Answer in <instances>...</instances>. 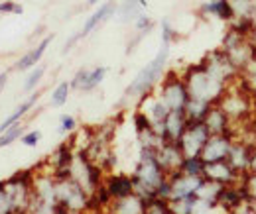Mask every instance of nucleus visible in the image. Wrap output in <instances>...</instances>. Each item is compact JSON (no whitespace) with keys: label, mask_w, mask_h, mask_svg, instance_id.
<instances>
[{"label":"nucleus","mask_w":256,"mask_h":214,"mask_svg":"<svg viewBox=\"0 0 256 214\" xmlns=\"http://www.w3.org/2000/svg\"><path fill=\"white\" fill-rule=\"evenodd\" d=\"M132 179H134V193L140 195L144 201H152L158 197V189L168 179V173L158 163L154 148H140L138 161L132 171Z\"/></svg>","instance_id":"1"},{"label":"nucleus","mask_w":256,"mask_h":214,"mask_svg":"<svg viewBox=\"0 0 256 214\" xmlns=\"http://www.w3.org/2000/svg\"><path fill=\"white\" fill-rule=\"evenodd\" d=\"M168 59H170V45L162 43L158 55L148 63V65L134 77V81L126 87V91H124V100H140L144 94L154 92V89L160 85L162 77H164Z\"/></svg>","instance_id":"2"},{"label":"nucleus","mask_w":256,"mask_h":214,"mask_svg":"<svg viewBox=\"0 0 256 214\" xmlns=\"http://www.w3.org/2000/svg\"><path fill=\"white\" fill-rule=\"evenodd\" d=\"M184 81H186V87L190 91V98L205 100V102H211V104H217L219 98L223 96V92L226 91V85L219 83L217 79H213L203 69L201 63L186 69Z\"/></svg>","instance_id":"3"},{"label":"nucleus","mask_w":256,"mask_h":214,"mask_svg":"<svg viewBox=\"0 0 256 214\" xmlns=\"http://www.w3.org/2000/svg\"><path fill=\"white\" fill-rule=\"evenodd\" d=\"M56 201L58 207L64 211L79 214H87L91 211V195L71 177L56 179Z\"/></svg>","instance_id":"4"},{"label":"nucleus","mask_w":256,"mask_h":214,"mask_svg":"<svg viewBox=\"0 0 256 214\" xmlns=\"http://www.w3.org/2000/svg\"><path fill=\"white\" fill-rule=\"evenodd\" d=\"M252 100L254 98L234 81L232 85L226 87V91L223 92V96L219 98L217 104L223 108V112L230 118L232 126L236 128L238 124L246 122V118L250 116V112H252Z\"/></svg>","instance_id":"5"},{"label":"nucleus","mask_w":256,"mask_h":214,"mask_svg":"<svg viewBox=\"0 0 256 214\" xmlns=\"http://www.w3.org/2000/svg\"><path fill=\"white\" fill-rule=\"evenodd\" d=\"M221 49L224 51V55L232 61V65L238 69V73H240V71L248 65V61L256 55L248 33L234 30V28H228V30H226V33H224V37H223V43H221Z\"/></svg>","instance_id":"6"},{"label":"nucleus","mask_w":256,"mask_h":214,"mask_svg":"<svg viewBox=\"0 0 256 214\" xmlns=\"http://www.w3.org/2000/svg\"><path fill=\"white\" fill-rule=\"evenodd\" d=\"M69 177L75 183L81 185L89 195H93L96 189L104 183V171L100 167H96L85 152H75L73 163L69 167Z\"/></svg>","instance_id":"7"},{"label":"nucleus","mask_w":256,"mask_h":214,"mask_svg":"<svg viewBox=\"0 0 256 214\" xmlns=\"http://www.w3.org/2000/svg\"><path fill=\"white\" fill-rule=\"evenodd\" d=\"M160 100L168 106V110H186L188 102H190V91L186 87L184 75H178L174 71H170L164 81H160L158 85V92Z\"/></svg>","instance_id":"8"},{"label":"nucleus","mask_w":256,"mask_h":214,"mask_svg":"<svg viewBox=\"0 0 256 214\" xmlns=\"http://www.w3.org/2000/svg\"><path fill=\"white\" fill-rule=\"evenodd\" d=\"M203 69L213 77L217 79L219 83L223 85H232L236 79H238V69L232 65V61L224 55L223 49H215V51H209L205 57H203Z\"/></svg>","instance_id":"9"},{"label":"nucleus","mask_w":256,"mask_h":214,"mask_svg":"<svg viewBox=\"0 0 256 214\" xmlns=\"http://www.w3.org/2000/svg\"><path fill=\"white\" fill-rule=\"evenodd\" d=\"M209 138H211V132L207 130L205 124L190 122L178 144H180V148H182L186 157H195V155H201V150L205 148Z\"/></svg>","instance_id":"10"},{"label":"nucleus","mask_w":256,"mask_h":214,"mask_svg":"<svg viewBox=\"0 0 256 214\" xmlns=\"http://www.w3.org/2000/svg\"><path fill=\"white\" fill-rule=\"evenodd\" d=\"M234 142L232 134H211V138L207 140L205 148L201 150V159L205 163H215V161H223L230 152V146Z\"/></svg>","instance_id":"11"},{"label":"nucleus","mask_w":256,"mask_h":214,"mask_svg":"<svg viewBox=\"0 0 256 214\" xmlns=\"http://www.w3.org/2000/svg\"><path fill=\"white\" fill-rule=\"evenodd\" d=\"M168 179H170V187H172L170 201L195 199L197 197V189L203 181V177H192V175H186L182 171H176V173L168 175Z\"/></svg>","instance_id":"12"},{"label":"nucleus","mask_w":256,"mask_h":214,"mask_svg":"<svg viewBox=\"0 0 256 214\" xmlns=\"http://www.w3.org/2000/svg\"><path fill=\"white\" fill-rule=\"evenodd\" d=\"M156 157H158V163L164 167V171L168 175H172L176 171H182V163L186 159V155H184L178 142H164L156 150Z\"/></svg>","instance_id":"13"},{"label":"nucleus","mask_w":256,"mask_h":214,"mask_svg":"<svg viewBox=\"0 0 256 214\" xmlns=\"http://www.w3.org/2000/svg\"><path fill=\"white\" fill-rule=\"evenodd\" d=\"M250 157H252V146L244 140L234 138L230 152L226 155V161L230 163V167L238 173V175H246L250 171Z\"/></svg>","instance_id":"14"},{"label":"nucleus","mask_w":256,"mask_h":214,"mask_svg":"<svg viewBox=\"0 0 256 214\" xmlns=\"http://www.w3.org/2000/svg\"><path fill=\"white\" fill-rule=\"evenodd\" d=\"M205 179H211V181H217L221 185H236L240 183L242 175H238L230 163L223 159V161H215V163H205V173H203Z\"/></svg>","instance_id":"15"},{"label":"nucleus","mask_w":256,"mask_h":214,"mask_svg":"<svg viewBox=\"0 0 256 214\" xmlns=\"http://www.w3.org/2000/svg\"><path fill=\"white\" fill-rule=\"evenodd\" d=\"M138 110L148 116V120L152 122V126L164 124V120H166L168 114H170L168 106L162 102L160 96L154 94V92H148V94H144V96L138 100Z\"/></svg>","instance_id":"16"},{"label":"nucleus","mask_w":256,"mask_h":214,"mask_svg":"<svg viewBox=\"0 0 256 214\" xmlns=\"http://www.w3.org/2000/svg\"><path fill=\"white\" fill-rule=\"evenodd\" d=\"M104 189L108 191L110 199H122L134 193V179L126 173H108L104 175Z\"/></svg>","instance_id":"17"},{"label":"nucleus","mask_w":256,"mask_h":214,"mask_svg":"<svg viewBox=\"0 0 256 214\" xmlns=\"http://www.w3.org/2000/svg\"><path fill=\"white\" fill-rule=\"evenodd\" d=\"M146 211V201L132 193L122 199H112L110 205L106 207V214H144Z\"/></svg>","instance_id":"18"},{"label":"nucleus","mask_w":256,"mask_h":214,"mask_svg":"<svg viewBox=\"0 0 256 214\" xmlns=\"http://www.w3.org/2000/svg\"><path fill=\"white\" fill-rule=\"evenodd\" d=\"M188 124H190V120L186 116V110H172L168 114V118L164 120V138H166V142H180V138L184 136Z\"/></svg>","instance_id":"19"},{"label":"nucleus","mask_w":256,"mask_h":214,"mask_svg":"<svg viewBox=\"0 0 256 214\" xmlns=\"http://www.w3.org/2000/svg\"><path fill=\"white\" fill-rule=\"evenodd\" d=\"M203 124L207 126V130L211 134H232L234 126L230 122V118L223 112V108L219 104H213L207 112V116L203 118Z\"/></svg>","instance_id":"20"},{"label":"nucleus","mask_w":256,"mask_h":214,"mask_svg":"<svg viewBox=\"0 0 256 214\" xmlns=\"http://www.w3.org/2000/svg\"><path fill=\"white\" fill-rule=\"evenodd\" d=\"M116 0H108V2H104V4H100L98 8H96L95 12L87 18V22H85V26L81 28V31H79V35L81 37H87L91 31H95L102 22H106L114 12H116Z\"/></svg>","instance_id":"21"},{"label":"nucleus","mask_w":256,"mask_h":214,"mask_svg":"<svg viewBox=\"0 0 256 214\" xmlns=\"http://www.w3.org/2000/svg\"><path fill=\"white\" fill-rule=\"evenodd\" d=\"M52 39H54V35H46L34 49H30L26 55H22V59H18V63H16V71H28V69H34L36 65H40L46 49L52 43Z\"/></svg>","instance_id":"22"},{"label":"nucleus","mask_w":256,"mask_h":214,"mask_svg":"<svg viewBox=\"0 0 256 214\" xmlns=\"http://www.w3.org/2000/svg\"><path fill=\"white\" fill-rule=\"evenodd\" d=\"M246 193L242 189V185L236 183V185H224L223 191H221V197H219V207H223L226 213H230L234 207H238L242 201H246Z\"/></svg>","instance_id":"23"},{"label":"nucleus","mask_w":256,"mask_h":214,"mask_svg":"<svg viewBox=\"0 0 256 214\" xmlns=\"http://www.w3.org/2000/svg\"><path fill=\"white\" fill-rule=\"evenodd\" d=\"M199 14L201 16H213V18H219L224 22L232 20V10H230L228 0H207L199 6Z\"/></svg>","instance_id":"24"},{"label":"nucleus","mask_w":256,"mask_h":214,"mask_svg":"<svg viewBox=\"0 0 256 214\" xmlns=\"http://www.w3.org/2000/svg\"><path fill=\"white\" fill-rule=\"evenodd\" d=\"M38 98H40V94H38V92L30 94V96H28V98H26V100H24V102H22V104L16 108V110H14V112H12V114H10V116H8L4 122H0V134H4L8 128H12L14 124L20 122V120H22V118H24V116H26V114L32 110L34 106H36Z\"/></svg>","instance_id":"25"},{"label":"nucleus","mask_w":256,"mask_h":214,"mask_svg":"<svg viewBox=\"0 0 256 214\" xmlns=\"http://www.w3.org/2000/svg\"><path fill=\"white\" fill-rule=\"evenodd\" d=\"M146 2L148 0H122L120 6L116 8L118 20L120 22H132V20H136L140 14H144Z\"/></svg>","instance_id":"26"},{"label":"nucleus","mask_w":256,"mask_h":214,"mask_svg":"<svg viewBox=\"0 0 256 214\" xmlns=\"http://www.w3.org/2000/svg\"><path fill=\"white\" fill-rule=\"evenodd\" d=\"M236 83L256 100V55L248 61V65L238 73Z\"/></svg>","instance_id":"27"},{"label":"nucleus","mask_w":256,"mask_h":214,"mask_svg":"<svg viewBox=\"0 0 256 214\" xmlns=\"http://www.w3.org/2000/svg\"><path fill=\"white\" fill-rule=\"evenodd\" d=\"M223 187H224V185L217 183V181H211V179H205V177H203V181H201L199 189H197V199H203V201H207V203L217 205V203H219V197H221Z\"/></svg>","instance_id":"28"},{"label":"nucleus","mask_w":256,"mask_h":214,"mask_svg":"<svg viewBox=\"0 0 256 214\" xmlns=\"http://www.w3.org/2000/svg\"><path fill=\"white\" fill-rule=\"evenodd\" d=\"M211 106H213L211 102L190 98V102H188V106H186V116H188L190 122H203V118L207 116V112H209Z\"/></svg>","instance_id":"29"},{"label":"nucleus","mask_w":256,"mask_h":214,"mask_svg":"<svg viewBox=\"0 0 256 214\" xmlns=\"http://www.w3.org/2000/svg\"><path fill=\"white\" fill-rule=\"evenodd\" d=\"M106 67H95V69H89V75H87V79H85V83H83V87H81V91L83 92H91L95 91L96 87L104 81V75H106Z\"/></svg>","instance_id":"30"},{"label":"nucleus","mask_w":256,"mask_h":214,"mask_svg":"<svg viewBox=\"0 0 256 214\" xmlns=\"http://www.w3.org/2000/svg\"><path fill=\"white\" fill-rule=\"evenodd\" d=\"M182 173L192 175V177H203V173H205V161L199 155L186 157L184 163H182Z\"/></svg>","instance_id":"31"},{"label":"nucleus","mask_w":256,"mask_h":214,"mask_svg":"<svg viewBox=\"0 0 256 214\" xmlns=\"http://www.w3.org/2000/svg\"><path fill=\"white\" fill-rule=\"evenodd\" d=\"M24 136V124L18 122L14 124L12 128H8L4 134H0V148H6V146H10V144H14L18 138H22Z\"/></svg>","instance_id":"32"},{"label":"nucleus","mask_w":256,"mask_h":214,"mask_svg":"<svg viewBox=\"0 0 256 214\" xmlns=\"http://www.w3.org/2000/svg\"><path fill=\"white\" fill-rule=\"evenodd\" d=\"M69 92H71V85L69 83H60L54 92H52V106H56V108H60V106H64L65 102H67V98H69Z\"/></svg>","instance_id":"33"},{"label":"nucleus","mask_w":256,"mask_h":214,"mask_svg":"<svg viewBox=\"0 0 256 214\" xmlns=\"http://www.w3.org/2000/svg\"><path fill=\"white\" fill-rule=\"evenodd\" d=\"M144 214H172L170 211V201H164L160 197L146 201V211Z\"/></svg>","instance_id":"34"},{"label":"nucleus","mask_w":256,"mask_h":214,"mask_svg":"<svg viewBox=\"0 0 256 214\" xmlns=\"http://www.w3.org/2000/svg\"><path fill=\"white\" fill-rule=\"evenodd\" d=\"M44 75H46V65H38V67H34L32 71H30V75H28V79H26V83H24V91L32 92L34 89L40 85V81H42Z\"/></svg>","instance_id":"35"},{"label":"nucleus","mask_w":256,"mask_h":214,"mask_svg":"<svg viewBox=\"0 0 256 214\" xmlns=\"http://www.w3.org/2000/svg\"><path fill=\"white\" fill-rule=\"evenodd\" d=\"M240 185H242L246 197H248L250 201H256V171H248L246 175H242Z\"/></svg>","instance_id":"36"},{"label":"nucleus","mask_w":256,"mask_h":214,"mask_svg":"<svg viewBox=\"0 0 256 214\" xmlns=\"http://www.w3.org/2000/svg\"><path fill=\"white\" fill-rule=\"evenodd\" d=\"M193 199H180V201H170V211L172 214H192Z\"/></svg>","instance_id":"37"},{"label":"nucleus","mask_w":256,"mask_h":214,"mask_svg":"<svg viewBox=\"0 0 256 214\" xmlns=\"http://www.w3.org/2000/svg\"><path fill=\"white\" fill-rule=\"evenodd\" d=\"M176 39H178V31L172 28L170 20H162V43L172 45Z\"/></svg>","instance_id":"38"},{"label":"nucleus","mask_w":256,"mask_h":214,"mask_svg":"<svg viewBox=\"0 0 256 214\" xmlns=\"http://www.w3.org/2000/svg\"><path fill=\"white\" fill-rule=\"evenodd\" d=\"M132 122H134V130H136V134H138V132H144V130H150V128H152V122L148 120V116H146L144 112H140V110H136V112H134V116H132Z\"/></svg>","instance_id":"39"},{"label":"nucleus","mask_w":256,"mask_h":214,"mask_svg":"<svg viewBox=\"0 0 256 214\" xmlns=\"http://www.w3.org/2000/svg\"><path fill=\"white\" fill-rule=\"evenodd\" d=\"M134 26H136V31L138 33H148V31L154 28V20L150 18V16H146V14H140L136 20H134Z\"/></svg>","instance_id":"40"},{"label":"nucleus","mask_w":256,"mask_h":214,"mask_svg":"<svg viewBox=\"0 0 256 214\" xmlns=\"http://www.w3.org/2000/svg\"><path fill=\"white\" fill-rule=\"evenodd\" d=\"M87 75H89V69L87 67H81L77 73H75V77L71 79V89L73 91H81V87H83V83H85V79H87Z\"/></svg>","instance_id":"41"},{"label":"nucleus","mask_w":256,"mask_h":214,"mask_svg":"<svg viewBox=\"0 0 256 214\" xmlns=\"http://www.w3.org/2000/svg\"><path fill=\"white\" fill-rule=\"evenodd\" d=\"M22 12H24V8L18 2H12V0L0 2V14H22Z\"/></svg>","instance_id":"42"},{"label":"nucleus","mask_w":256,"mask_h":214,"mask_svg":"<svg viewBox=\"0 0 256 214\" xmlns=\"http://www.w3.org/2000/svg\"><path fill=\"white\" fill-rule=\"evenodd\" d=\"M75 128H77V120H75L73 116H69V114H64V116L60 118V132H62V134L75 132Z\"/></svg>","instance_id":"43"},{"label":"nucleus","mask_w":256,"mask_h":214,"mask_svg":"<svg viewBox=\"0 0 256 214\" xmlns=\"http://www.w3.org/2000/svg\"><path fill=\"white\" fill-rule=\"evenodd\" d=\"M40 140H42V132L40 130H30V132H26L22 136V144L28 146V148H36Z\"/></svg>","instance_id":"44"},{"label":"nucleus","mask_w":256,"mask_h":214,"mask_svg":"<svg viewBox=\"0 0 256 214\" xmlns=\"http://www.w3.org/2000/svg\"><path fill=\"white\" fill-rule=\"evenodd\" d=\"M228 214H256V211L252 209L250 199H246V201H242L238 207H234V209H232Z\"/></svg>","instance_id":"45"},{"label":"nucleus","mask_w":256,"mask_h":214,"mask_svg":"<svg viewBox=\"0 0 256 214\" xmlns=\"http://www.w3.org/2000/svg\"><path fill=\"white\" fill-rule=\"evenodd\" d=\"M0 214H12L10 203H8L6 193H4V181H0Z\"/></svg>","instance_id":"46"},{"label":"nucleus","mask_w":256,"mask_h":214,"mask_svg":"<svg viewBox=\"0 0 256 214\" xmlns=\"http://www.w3.org/2000/svg\"><path fill=\"white\" fill-rule=\"evenodd\" d=\"M248 37H250V43H252V47H254V51H256V8H254V14H252V20H250Z\"/></svg>","instance_id":"47"},{"label":"nucleus","mask_w":256,"mask_h":214,"mask_svg":"<svg viewBox=\"0 0 256 214\" xmlns=\"http://www.w3.org/2000/svg\"><path fill=\"white\" fill-rule=\"evenodd\" d=\"M79 39H81V35H79V33H75L73 37H69V39H67V43H65V49H64V51H69V49H71V47H73V45H75V43H77Z\"/></svg>","instance_id":"48"},{"label":"nucleus","mask_w":256,"mask_h":214,"mask_svg":"<svg viewBox=\"0 0 256 214\" xmlns=\"http://www.w3.org/2000/svg\"><path fill=\"white\" fill-rule=\"evenodd\" d=\"M250 171H256V144L252 146V157H250Z\"/></svg>","instance_id":"49"},{"label":"nucleus","mask_w":256,"mask_h":214,"mask_svg":"<svg viewBox=\"0 0 256 214\" xmlns=\"http://www.w3.org/2000/svg\"><path fill=\"white\" fill-rule=\"evenodd\" d=\"M6 81H8V75H6V73H0V92L6 87Z\"/></svg>","instance_id":"50"},{"label":"nucleus","mask_w":256,"mask_h":214,"mask_svg":"<svg viewBox=\"0 0 256 214\" xmlns=\"http://www.w3.org/2000/svg\"><path fill=\"white\" fill-rule=\"evenodd\" d=\"M58 214H79V213H71V211H64V209H60Z\"/></svg>","instance_id":"51"},{"label":"nucleus","mask_w":256,"mask_h":214,"mask_svg":"<svg viewBox=\"0 0 256 214\" xmlns=\"http://www.w3.org/2000/svg\"><path fill=\"white\" fill-rule=\"evenodd\" d=\"M98 0H87V4H96Z\"/></svg>","instance_id":"52"},{"label":"nucleus","mask_w":256,"mask_h":214,"mask_svg":"<svg viewBox=\"0 0 256 214\" xmlns=\"http://www.w3.org/2000/svg\"><path fill=\"white\" fill-rule=\"evenodd\" d=\"M250 203H252V209L256 211V201H250Z\"/></svg>","instance_id":"53"},{"label":"nucleus","mask_w":256,"mask_h":214,"mask_svg":"<svg viewBox=\"0 0 256 214\" xmlns=\"http://www.w3.org/2000/svg\"><path fill=\"white\" fill-rule=\"evenodd\" d=\"M0 2H2V0H0Z\"/></svg>","instance_id":"54"}]
</instances>
